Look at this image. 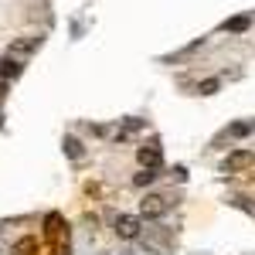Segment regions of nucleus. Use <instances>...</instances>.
<instances>
[{
    "mask_svg": "<svg viewBox=\"0 0 255 255\" xmlns=\"http://www.w3.org/2000/svg\"><path fill=\"white\" fill-rule=\"evenodd\" d=\"M34 249H38L34 238H20L17 245H14V255H34Z\"/></svg>",
    "mask_w": 255,
    "mask_h": 255,
    "instance_id": "nucleus-11",
    "label": "nucleus"
},
{
    "mask_svg": "<svg viewBox=\"0 0 255 255\" xmlns=\"http://www.w3.org/2000/svg\"><path fill=\"white\" fill-rule=\"evenodd\" d=\"M38 44H41V38H20V41L10 44V55H31Z\"/></svg>",
    "mask_w": 255,
    "mask_h": 255,
    "instance_id": "nucleus-6",
    "label": "nucleus"
},
{
    "mask_svg": "<svg viewBox=\"0 0 255 255\" xmlns=\"http://www.w3.org/2000/svg\"><path fill=\"white\" fill-rule=\"evenodd\" d=\"M20 75V61H14L10 55L0 61V79H17Z\"/></svg>",
    "mask_w": 255,
    "mask_h": 255,
    "instance_id": "nucleus-8",
    "label": "nucleus"
},
{
    "mask_svg": "<svg viewBox=\"0 0 255 255\" xmlns=\"http://www.w3.org/2000/svg\"><path fill=\"white\" fill-rule=\"evenodd\" d=\"M167 211V197H160V194H146L143 201H139V215L143 218H160Z\"/></svg>",
    "mask_w": 255,
    "mask_h": 255,
    "instance_id": "nucleus-2",
    "label": "nucleus"
},
{
    "mask_svg": "<svg viewBox=\"0 0 255 255\" xmlns=\"http://www.w3.org/2000/svg\"><path fill=\"white\" fill-rule=\"evenodd\" d=\"M153 180H157V170H150V167H143V170L133 177V184H136V187H150Z\"/></svg>",
    "mask_w": 255,
    "mask_h": 255,
    "instance_id": "nucleus-9",
    "label": "nucleus"
},
{
    "mask_svg": "<svg viewBox=\"0 0 255 255\" xmlns=\"http://www.w3.org/2000/svg\"><path fill=\"white\" fill-rule=\"evenodd\" d=\"M58 255H72V252H68V249H65V252H58Z\"/></svg>",
    "mask_w": 255,
    "mask_h": 255,
    "instance_id": "nucleus-15",
    "label": "nucleus"
},
{
    "mask_svg": "<svg viewBox=\"0 0 255 255\" xmlns=\"http://www.w3.org/2000/svg\"><path fill=\"white\" fill-rule=\"evenodd\" d=\"M44 232H48V238H61V235H68V228H65L61 215H48V218H44Z\"/></svg>",
    "mask_w": 255,
    "mask_h": 255,
    "instance_id": "nucleus-5",
    "label": "nucleus"
},
{
    "mask_svg": "<svg viewBox=\"0 0 255 255\" xmlns=\"http://www.w3.org/2000/svg\"><path fill=\"white\" fill-rule=\"evenodd\" d=\"M65 153H68L72 160H82V153H85V150H82V143L75 136H65Z\"/></svg>",
    "mask_w": 255,
    "mask_h": 255,
    "instance_id": "nucleus-10",
    "label": "nucleus"
},
{
    "mask_svg": "<svg viewBox=\"0 0 255 255\" xmlns=\"http://www.w3.org/2000/svg\"><path fill=\"white\" fill-rule=\"evenodd\" d=\"M116 235H119V238H136V235H139V218L119 215V218H116Z\"/></svg>",
    "mask_w": 255,
    "mask_h": 255,
    "instance_id": "nucleus-4",
    "label": "nucleus"
},
{
    "mask_svg": "<svg viewBox=\"0 0 255 255\" xmlns=\"http://www.w3.org/2000/svg\"><path fill=\"white\" fill-rule=\"evenodd\" d=\"M136 160L143 163V167L157 170L160 160H163V153H160V143H146V146H139V150H136Z\"/></svg>",
    "mask_w": 255,
    "mask_h": 255,
    "instance_id": "nucleus-3",
    "label": "nucleus"
},
{
    "mask_svg": "<svg viewBox=\"0 0 255 255\" xmlns=\"http://www.w3.org/2000/svg\"><path fill=\"white\" fill-rule=\"evenodd\" d=\"M218 89H221V82H218V79H204L201 85H197V92H201V96H215Z\"/></svg>",
    "mask_w": 255,
    "mask_h": 255,
    "instance_id": "nucleus-12",
    "label": "nucleus"
},
{
    "mask_svg": "<svg viewBox=\"0 0 255 255\" xmlns=\"http://www.w3.org/2000/svg\"><path fill=\"white\" fill-rule=\"evenodd\" d=\"M7 96V79H0V99Z\"/></svg>",
    "mask_w": 255,
    "mask_h": 255,
    "instance_id": "nucleus-14",
    "label": "nucleus"
},
{
    "mask_svg": "<svg viewBox=\"0 0 255 255\" xmlns=\"http://www.w3.org/2000/svg\"><path fill=\"white\" fill-rule=\"evenodd\" d=\"M249 24H252L249 17H235V20H228V24H225V31H235V34H242V31H249Z\"/></svg>",
    "mask_w": 255,
    "mask_h": 255,
    "instance_id": "nucleus-13",
    "label": "nucleus"
},
{
    "mask_svg": "<svg viewBox=\"0 0 255 255\" xmlns=\"http://www.w3.org/2000/svg\"><path fill=\"white\" fill-rule=\"evenodd\" d=\"M252 163H255L252 150H235V153H228V160H225V174H242V170H249Z\"/></svg>",
    "mask_w": 255,
    "mask_h": 255,
    "instance_id": "nucleus-1",
    "label": "nucleus"
},
{
    "mask_svg": "<svg viewBox=\"0 0 255 255\" xmlns=\"http://www.w3.org/2000/svg\"><path fill=\"white\" fill-rule=\"evenodd\" d=\"M249 133H255V119H245V123L228 126V136H232V139H242V136H249Z\"/></svg>",
    "mask_w": 255,
    "mask_h": 255,
    "instance_id": "nucleus-7",
    "label": "nucleus"
}]
</instances>
